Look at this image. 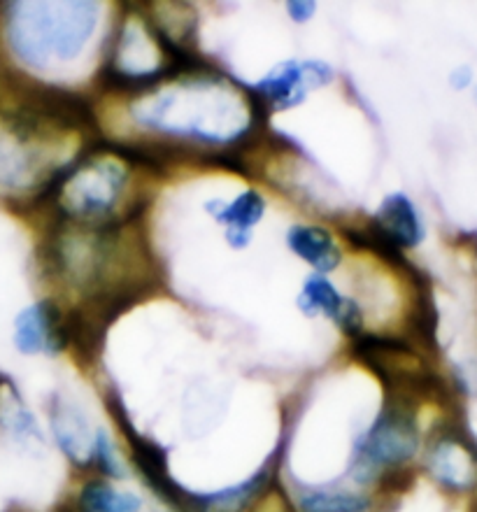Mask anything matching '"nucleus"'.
<instances>
[{"label": "nucleus", "mask_w": 477, "mask_h": 512, "mask_svg": "<svg viewBox=\"0 0 477 512\" xmlns=\"http://www.w3.org/2000/svg\"><path fill=\"white\" fill-rule=\"evenodd\" d=\"M419 408L422 401L384 391L380 410L354 433L340 478L389 501L408 492L419 475L426 436Z\"/></svg>", "instance_id": "obj_1"}, {"label": "nucleus", "mask_w": 477, "mask_h": 512, "mask_svg": "<svg viewBox=\"0 0 477 512\" xmlns=\"http://www.w3.org/2000/svg\"><path fill=\"white\" fill-rule=\"evenodd\" d=\"M98 21L94 0H12L0 5V40L19 66L47 70L77 59Z\"/></svg>", "instance_id": "obj_2"}, {"label": "nucleus", "mask_w": 477, "mask_h": 512, "mask_svg": "<svg viewBox=\"0 0 477 512\" xmlns=\"http://www.w3.org/2000/svg\"><path fill=\"white\" fill-rule=\"evenodd\" d=\"M417 471L452 499L477 496V440L464 419L447 415L424 436Z\"/></svg>", "instance_id": "obj_3"}, {"label": "nucleus", "mask_w": 477, "mask_h": 512, "mask_svg": "<svg viewBox=\"0 0 477 512\" xmlns=\"http://www.w3.org/2000/svg\"><path fill=\"white\" fill-rule=\"evenodd\" d=\"M45 429L49 445L66 459L75 475H89L101 424L73 396L52 391L45 403Z\"/></svg>", "instance_id": "obj_4"}, {"label": "nucleus", "mask_w": 477, "mask_h": 512, "mask_svg": "<svg viewBox=\"0 0 477 512\" xmlns=\"http://www.w3.org/2000/svg\"><path fill=\"white\" fill-rule=\"evenodd\" d=\"M331 82L333 68L326 61L289 59L270 68L249 91H252L256 103L261 105V110L270 117L273 112L296 108L305 101L310 89L326 87Z\"/></svg>", "instance_id": "obj_5"}, {"label": "nucleus", "mask_w": 477, "mask_h": 512, "mask_svg": "<svg viewBox=\"0 0 477 512\" xmlns=\"http://www.w3.org/2000/svg\"><path fill=\"white\" fill-rule=\"evenodd\" d=\"M282 485L294 512H387L389 506V499L354 487L340 475L333 480L310 482L282 473Z\"/></svg>", "instance_id": "obj_6"}, {"label": "nucleus", "mask_w": 477, "mask_h": 512, "mask_svg": "<svg viewBox=\"0 0 477 512\" xmlns=\"http://www.w3.org/2000/svg\"><path fill=\"white\" fill-rule=\"evenodd\" d=\"M0 445L19 457L40 459L49 450L47 429L10 373L0 371Z\"/></svg>", "instance_id": "obj_7"}, {"label": "nucleus", "mask_w": 477, "mask_h": 512, "mask_svg": "<svg viewBox=\"0 0 477 512\" xmlns=\"http://www.w3.org/2000/svg\"><path fill=\"white\" fill-rule=\"evenodd\" d=\"M12 345L21 357H59L68 352L66 308L52 296L26 305L12 322Z\"/></svg>", "instance_id": "obj_8"}, {"label": "nucleus", "mask_w": 477, "mask_h": 512, "mask_svg": "<svg viewBox=\"0 0 477 512\" xmlns=\"http://www.w3.org/2000/svg\"><path fill=\"white\" fill-rule=\"evenodd\" d=\"M368 231L398 252L417 250L426 238V224L417 203L403 191L384 196L380 208L366 222Z\"/></svg>", "instance_id": "obj_9"}, {"label": "nucleus", "mask_w": 477, "mask_h": 512, "mask_svg": "<svg viewBox=\"0 0 477 512\" xmlns=\"http://www.w3.org/2000/svg\"><path fill=\"white\" fill-rule=\"evenodd\" d=\"M298 310L305 317L326 315L347 338L363 331V310L354 298L340 294V289L326 275L310 273L303 280L301 294L296 298Z\"/></svg>", "instance_id": "obj_10"}, {"label": "nucleus", "mask_w": 477, "mask_h": 512, "mask_svg": "<svg viewBox=\"0 0 477 512\" xmlns=\"http://www.w3.org/2000/svg\"><path fill=\"white\" fill-rule=\"evenodd\" d=\"M54 512H147V501L124 482L80 475L73 492Z\"/></svg>", "instance_id": "obj_11"}, {"label": "nucleus", "mask_w": 477, "mask_h": 512, "mask_svg": "<svg viewBox=\"0 0 477 512\" xmlns=\"http://www.w3.org/2000/svg\"><path fill=\"white\" fill-rule=\"evenodd\" d=\"M266 198L259 189H245L231 201H224V198H210L205 201L203 210L215 219L217 224L224 226L226 243H229L233 250H242V247L249 245L252 240V231L259 226V222L266 215Z\"/></svg>", "instance_id": "obj_12"}, {"label": "nucleus", "mask_w": 477, "mask_h": 512, "mask_svg": "<svg viewBox=\"0 0 477 512\" xmlns=\"http://www.w3.org/2000/svg\"><path fill=\"white\" fill-rule=\"evenodd\" d=\"M287 247L298 259L315 268V273L326 275L343 263V250L331 236L329 229L319 224H294L287 231Z\"/></svg>", "instance_id": "obj_13"}, {"label": "nucleus", "mask_w": 477, "mask_h": 512, "mask_svg": "<svg viewBox=\"0 0 477 512\" xmlns=\"http://www.w3.org/2000/svg\"><path fill=\"white\" fill-rule=\"evenodd\" d=\"M317 3H310V0H289L287 3V14L291 21L296 24H308V21L315 17Z\"/></svg>", "instance_id": "obj_14"}, {"label": "nucleus", "mask_w": 477, "mask_h": 512, "mask_svg": "<svg viewBox=\"0 0 477 512\" xmlns=\"http://www.w3.org/2000/svg\"><path fill=\"white\" fill-rule=\"evenodd\" d=\"M447 82H450V87L454 91H468L475 87V73L471 66H457L447 77Z\"/></svg>", "instance_id": "obj_15"}, {"label": "nucleus", "mask_w": 477, "mask_h": 512, "mask_svg": "<svg viewBox=\"0 0 477 512\" xmlns=\"http://www.w3.org/2000/svg\"><path fill=\"white\" fill-rule=\"evenodd\" d=\"M473 245H475V252H477V229H475V233H473Z\"/></svg>", "instance_id": "obj_16"}, {"label": "nucleus", "mask_w": 477, "mask_h": 512, "mask_svg": "<svg viewBox=\"0 0 477 512\" xmlns=\"http://www.w3.org/2000/svg\"><path fill=\"white\" fill-rule=\"evenodd\" d=\"M5 512H26V510H21V508H10V510H5Z\"/></svg>", "instance_id": "obj_17"}]
</instances>
